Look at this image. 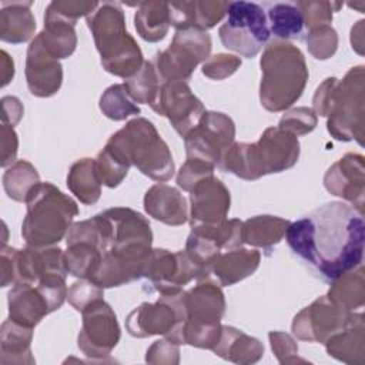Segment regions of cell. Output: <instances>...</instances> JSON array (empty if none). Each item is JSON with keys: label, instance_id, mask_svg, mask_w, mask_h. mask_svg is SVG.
I'll return each instance as SVG.
<instances>
[{"label": "cell", "instance_id": "obj_4", "mask_svg": "<svg viewBox=\"0 0 365 365\" xmlns=\"http://www.w3.org/2000/svg\"><path fill=\"white\" fill-rule=\"evenodd\" d=\"M299 151L297 135L279 127H268L257 143H232L218 167L241 180L254 181L289 170L297 164Z\"/></svg>", "mask_w": 365, "mask_h": 365}, {"label": "cell", "instance_id": "obj_29", "mask_svg": "<svg viewBox=\"0 0 365 365\" xmlns=\"http://www.w3.org/2000/svg\"><path fill=\"white\" fill-rule=\"evenodd\" d=\"M291 221L277 215H255L242 221V242L271 251L281 240Z\"/></svg>", "mask_w": 365, "mask_h": 365}, {"label": "cell", "instance_id": "obj_5", "mask_svg": "<svg viewBox=\"0 0 365 365\" xmlns=\"http://www.w3.org/2000/svg\"><path fill=\"white\" fill-rule=\"evenodd\" d=\"M259 66L261 106L271 113L288 110L302 96L309 76L302 51L292 43L274 40L265 46Z\"/></svg>", "mask_w": 365, "mask_h": 365}, {"label": "cell", "instance_id": "obj_20", "mask_svg": "<svg viewBox=\"0 0 365 365\" xmlns=\"http://www.w3.org/2000/svg\"><path fill=\"white\" fill-rule=\"evenodd\" d=\"M324 187L332 195L341 197L364 212L365 161L362 154L346 153L334 163L324 175Z\"/></svg>", "mask_w": 365, "mask_h": 365}, {"label": "cell", "instance_id": "obj_17", "mask_svg": "<svg viewBox=\"0 0 365 365\" xmlns=\"http://www.w3.org/2000/svg\"><path fill=\"white\" fill-rule=\"evenodd\" d=\"M151 108L168 118L174 130L184 137L205 111L204 104L194 96L187 81H164Z\"/></svg>", "mask_w": 365, "mask_h": 365}, {"label": "cell", "instance_id": "obj_28", "mask_svg": "<svg viewBox=\"0 0 365 365\" xmlns=\"http://www.w3.org/2000/svg\"><path fill=\"white\" fill-rule=\"evenodd\" d=\"M33 328L20 325L11 319H6L0 328V364L23 365L34 364L31 355Z\"/></svg>", "mask_w": 365, "mask_h": 365}, {"label": "cell", "instance_id": "obj_8", "mask_svg": "<svg viewBox=\"0 0 365 365\" xmlns=\"http://www.w3.org/2000/svg\"><path fill=\"white\" fill-rule=\"evenodd\" d=\"M21 235L30 247L60 242L78 215L77 202L51 182H38L26 198Z\"/></svg>", "mask_w": 365, "mask_h": 365}, {"label": "cell", "instance_id": "obj_1", "mask_svg": "<svg viewBox=\"0 0 365 365\" xmlns=\"http://www.w3.org/2000/svg\"><path fill=\"white\" fill-rule=\"evenodd\" d=\"M364 231V212L342 201H331L291 222L285 240L302 262L331 284L362 265Z\"/></svg>", "mask_w": 365, "mask_h": 365}, {"label": "cell", "instance_id": "obj_24", "mask_svg": "<svg viewBox=\"0 0 365 365\" xmlns=\"http://www.w3.org/2000/svg\"><path fill=\"white\" fill-rule=\"evenodd\" d=\"M261 262L258 250L234 248L221 252L210 267V272L215 277L221 287L234 285L252 275Z\"/></svg>", "mask_w": 365, "mask_h": 365}, {"label": "cell", "instance_id": "obj_46", "mask_svg": "<svg viewBox=\"0 0 365 365\" xmlns=\"http://www.w3.org/2000/svg\"><path fill=\"white\" fill-rule=\"evenodd\" d=\"M241 66V58L234 54L218 53L210 56L201 67V71L205 77L211 80H224L232 76Z\"/></svg>", "mask_w": 365, "mask_h": 365}, {"label": "cell", "instance_id": "obj_52", "mask_svg": "<svg viewBox=\"0 0 365 365\" xmlns=\"http://www.w3.org/2000/svg\"><path fill=\"white\" fill-rule=\"evenodd\" d=\"M1 104H3V114H1L3 123L14 127L23 117V111H24L20 100L14 96H6L1 98Z\"/></svg>", "mask_w": 365, "mask_h": 365}, {"label": "cell", "instance_id": "obj_19", "mask_svg": "<svg viewBox=\"0 0 365 365\" xmlns=\"http://www.w3.org/2000/svg\"><path fill=\"white\" fill-rule=\"evenodd\" d=\"M190 225L207 227L225 222L231 195L224 182L214 175L197 182L190 191Z\"/></svg>", "mask_w": 365, "mask_h": 365}, {"label": "cell", "instance_id": "obj_34", "mask_svg": "<svg viewBox=\"0 0 365 365\" xmlns=\"http://www.w3.org/2000/svg\"><path fill=\"white\" fill-rule=\"evenodd\" d=\"M269 33L281 41L301 38L304 31V17L297 3H274L267 10Z\"/></svg>", "mask_w": 365, "mask_h": 365}, {"label": "cell", "instance_id": "obj_32", "mask_svg": "<svg viewBox=\"0 0 365 365\" xmlns=\"http://www.w3.org/2000/svg\"><path fill=\"white\" fill-rule=\"evenodd\" d=\"M134 26L138 36L148 41L163 40L170 29L167 1H141L134 14Z\"/></svg>", "mask_w": 365, "mask_h": 365}, {"label": "cell", "instance_id": "obj_7", "mask_svg": "<svg viewBox=\"0 0 365 365\" xmlns=\"http://www.w3.org/2000/svg\"><path fill=\"white\" fill-rule=\"evenodd\" d=\"M103 68L124 80L143 66V51L125 29V17L118 3L106 1L86 17Z\"/></svg>", "mask_w": 365, "mask_h": 365}, {"label": "cell", "instance_id": "obj_50", "mask_svg": "<svg viewBox=\"0 0 365 365\" xmlns=\"http://www.w3.org/2000/svg\"><path fill=\"white\" fill-rule=\"evenodd\" d=\"M145 362L154 365H177L180 362V348L168 338L157 339L147 349Z\"/></svg>", "mask_w": 365, "mask_h": 365}, {"label": "cell", "instance_id": "obj_2", "mask_svg": "<svg viewBox=\"0 0 365 365\" xmlns=\"http://www.w3.org/2000/svg\"><path fill=\"white\" fill-rule=\"evenodd\" d=\"M94 217L100 228L103 268L121 284L143 278L153 251L150 221L128 207L108 208Z\"/></svg>", "mask_w": 365, "mask_h": 365}, {"label": "cell", "instance_id": "obj_11", "mask_svg": "<svg viewBox=\"0 0 365 365\" xmlns=\"http://www.w3.org/2000/svg\"><path fill=\"white\" fill-rule=\"evenodd\" d=\"M227 14L218 30L222 46L242 57H255L271 36L264 9L251 1H230Z\"/></svg>", "mask_w": 365, "mask_h": 365}, {"label": "cell", "instance_id": "obj_37", "mask_svg": "<svg viewBox=\"0 0 365 365\" xmlns=\"http://www.w3.org/2000/svg\"><path fill=\"white\" fill-rule=\"evenodd\" d=\"M163 83L164 81L160 77L153 61H144L141 68L124 81V86L135 103L148 104L151 107L158 96Z\"/></svg>", "mask_w": 365, "mask_h": 365}, {"label": "cell", "instance_id": "obj_13", "mask_svg": "<svg viewBox=\"0 0 365 365\" xmlns=\"http://www.w3.org/2000/svg\"><path fill=\"white\" fill-rule=\"evenodd\" d=\"M211 47V36L207 31L197 29L177 30L170 46L154 56L153 64L163 81H185L195 67L210 57Z\"/></svg>", "mask_w": 365, "mask_h": 365}, {"label": "cell", "instance_id": "obj_21", "mask_svg": "<svg viewBox=\"0 0 365 365\" xmlns=\"http://www.w3.org/2000/svg\"><path fill=\"white\" fill-rule=\"evenodd\" d=\"M26 81L29 91L40 98L54 96L63 83V67L43 46L38 34L30 41L26 54Z\"/></svg>", "mask_w": 365, "mask_h": 365}, {"label": "cell", "instance_id": "obj_40", "mask_svg": "<svg viewBox=\"0 0 365 365\" xmlns=\"http://www.w3.org/2000/svg\"><path fill=\"white\" fill-rule=\"evenodd\" d=\"M230 1L194 0L191 1V24L190 29L207 31L220 23L227 14Z\"/></svg>", "mask_w": 365, "mask_h": 365}, {"label": "cell", "instance_id": "obj_39", "mask_svg": "<svg viewBox=\"0 0 365 365\" xmlns=\"http://www.w3.org/2000/svg\"><path fill=\"white\" fill-rule=\"evenodd\" d=\"M100 3L97 1H83V0H58L51 1L44 14V21H64L76 26L80 17H87L91 14Z\"/></svg>", "mask_w": 365, "mask_h": 365}, {"label": "cell", "instance_id": "obj_23", "mask_svg": "<svg viewBox=\"0 0 365 365\" xmlns=\"http://www.w3.org/2000/svg\"><path fill=\"white\" fill-rule=\"evenodd\" d=\"M329 356L349 365L365 364V324L362 312H352L348 324L325 342Z\"/></svg>", "mask_w": 365, "mask_h": 365}, {"label": "cell", "instance_id": "obj_42", "mask_svg": "<svg viewBox=\"0 0 365 365\" xmlns=\"http://www.w3.org/2000/svg\"><path fill=\"white\" fill-rule=\"evenodd\" d=\"M297 6L302 13L304 26L308 30H312V29L329 24L332 21V13L338 11L342 7V3L308 0V1H297Z\"/></svg>", "mask_w": 365, "mask_h": 365}, {"label": "cell", "instance_id": "obj_14", "mask_svg": "<svg viewBox=\"0 0 365 365\" xmlns=\"http://www.w3.org/2000/svg\"><path fill=\"white\" fill-rule=\"evenodd\" d=\"M234 137L235 124L231 117L220 111H204L198 123L184 135L187 158L218 165Z\"/></svg>", "mask_w": 365, "mask_h": 365}, {"label": "cell", "instance_id": "obj_51", "mask_svg": "<svg viewBox=\"0 0 365 365\" xmlns=\"http://www.w3.org/2000/svg\"><path fill=\"white\" fill-rule=\"evenodd\" d=\"M19 138L14 127L1 123L0 128V165L9 167L16 163Z\"/></svg>", "mask_w": 365, "mask_h": 365}, {"label": "cell", "instance_id": "obj_49", "mask_svg": "<svg viewBox=\"0 0 365 365\" xmlns=\"http://www.w3.org/2000/svg\"><path fill=\"white\" fill-rule=\"evenodd\" d=\"M268 339L279 364H295V362H307L305 359L298 358V345L295 339L281 331H271L268 334Z\"/></svg>", "mask_w": 365, "mask_h": 365}, {"label": "cell", "instance_id": "obj_9", "mask_svg": "<svg viewBox=\"0 0 365 365\" xmlns=\"http://www.w3.org/2000/svg\"><path fill=\"white\" fill-rule=\"evenodd\" d=\"M187 317L181 328V345L212 349L221 335L225 297L221 285L204 277L197 285L184 291Z\"/></svg>", "mask_w": 365, "mask_h": 365}, {"label": "cell", "instance_id": "obj_43", "mask_svg": "<svg viewBox=\"0 0 365 365\" xmlns=\"http://www.w3.org/2000/svg\"><path fill=\"white\" fill-rule=\"evenodd\" d=\"M318 117L309 107H295L285 110L282 114L278 127L292 133L294 135H305L314 131L317 127Z\"/></svg>", "mask_w": 365, "mask_h": 365}, {"label": "cell", "instance_id": "obj_41", "mask_svg": "<svg viewBox=\"0 0 365 365\" xmlns=\"http://www.w3.org/2000/svg\"><path fill=\"white\" fill-rule=\"evenodd\" d=\"M305 41L308 51L317 60H328L338 48V33L331 24L321 26L309 30Z\"/></svg>", "mask_w": 365, "mask_h": 365}, {"label": "cell", "instance_id": "obj_30", "mask_svg": "<svg viewBox=\"0 0 365 365\" xmlns=\"http://www.w3.org/2000/svg\"><path fill=\"white\" fill-rule=\"evenodd\" d=\"M101 184L97 163L93 158L77 160L68 170L67 187L86 205H93L100 200Z\"/></svg>", "mask_w": 365, "mask_h": 365}, {"label": "cell", "instance_id": "obj_26", "mask_svg": "<svg viewBox=\"0 0 365 365\" xmlns=\"http://www.w3.org/2000/svg\"><path fill=\"white\" fill-rule=\"evenodd\" d=\"M211 351L225 361L250 365L262 358L264 344L231 325H222L220 339Z\"/></svg>", "mask_w": 365, "mask_h": 365}, {"label": "cell", "instance_id": "obj_27", "mask_svg": "<svg viewBox=\"0 0 365 365\" xmlns=\"http://www.w3.org/2000/svg\"><path fill=\"white\" fill-rule=\"evenodd\" d=\"M30 7L31 1H11L1 4L0 38L3 41L21 44L34 38L36 19Z\"/></svg>", "mask_w": 365, "mask_h": 365}, {"label": "cell", "instance_id": "obj_10", "mask_svg": "<svg viewBox=\"0 0 365 365\" xmlns=\"http://www.w3.org/2000/svg\"><path fill=\"white\" fill-rule=\"evenodd\" d=\"M0 285L3 288L17 284L36 285L41 278L53 274L67 277L64 267V251L54 245H27L24 250L3 245L0 252Z\"/></svg>", "mask_w": 365, "mask_h": 365}, {"label": "cell", "instance_id": "obj_44", "mask_svg": "<svg viewBox=\"0 0 365 365\" xmlns=\"http://www.w3.org/2000/svg\"><path fill=\"white\" fill-rule=\"evenodd\" d=\"M96 163H97L101 182L108 188L118 187L123 182V180L127 177L130 170V167L118 161L107 148H103L98 153Z\"/></svg>", "mask_w": 365, "mask_h": 365}, {"label": "cell", "instance_id": "obj_35", "mask_svg": "<svg viewBox=\"0 0 365 365\" xmlns=\"http://www.w3.org/2000/svg\"><path fill=\"white\" fill-rule=\"evenodd\" d=\"M38 182L40 175L36 167L26 160L16 161L3 174V188L7 197L17 202H26L29 192Z\"/></svg>", "mask_w": 365, "mask_h": 365}, {"label": "cell", "instance_id": "obj_54", "mask_svg": "<svg viewBox=\"0 0 365 365\" xmlns=\"http://www.w3.org/2000/svg\"><path fill=\"white\" fill-rule=\"evenodd\" d=\"M364 20H359L352 29H351V44L352 48L362 54L364 53Z\"/></svg>", "mask_w": 365, "mask_h": 365}, {"label": "cell", "instance_id": "obj_31", "mask_svg": "<svg viewBox=\"0 0 365 365\" xmlns=\"http://www.w3.org/2000/svg\"><path fill=\"white\" fill-rule=\"evenodd\" d=\"M327 298L346 312L362 308L365 302V277L362 265L334 279Z\"/></svg>", "mask_w": 365, "mask_h": 365}, {"label": "cell", "instance_id": "obj_45", "mask_svg": "<svg viewBox=\"0 0 365 365\" xmlns=\"http://www.w3.org/2000/svg\"><path fill=\"white\" fill-rule=\"evenodd\" d=\"M36 287L40 291V294L44 297L50 312H54L58 308H61V305L67 299L68 289L66 285L64 275H57V274L47 275V277L41 278L36 284Z\"/></svg>", "mask_w": 365, "mask_h": 365}, {"label": "cell", "instance_id": "obj_53", "mask_svg": "<svg viewBox=\"0 0 365 365\" xmlns=\"http://www.w3.org/2000/svg\"><path fill=\"white\" fill-rule=\"evenodd\" d=\"M0 66H1V87H6L14 77V63H13V58L4 50H1Z\"/></svg>", "mask_w": 365, "mask_h": 365}, {"label": "cell", "instance_id": "obj_6", "mask_svg": "<svg viewBox=\"0 0 365 365\" xmlns=\"http://www.w3.org/2000/svg\"><path fill=\"white\" fill-rule=\"evenodd\" d=\"M104 148L124 165L137 167L154 181L164 182L174 175L175 165L167 143L154 124L144 117L130 120L108 138Z\"/></svg>", "mask_w": 365, "mask_h": 365}, {"label": "cell", "instance_id": "obj_48", "mask_svg": "<svg viewBox=\"0 0 365 365\" xmlns=\"http://www.w3.org/2000/svg\"><path fill=\"white\" fill-rule=\"evenodd\" d=\"M215 165L208 164L201 160L187 158V161L181 165L177 174V185L184 191H191V188L200 182L201 180L214 175Z\"/></svg>", "mask_w": 365, "mask_h": 365}, {"label": "cell", "instance_id": "obj_22", "mask_svg": "<svg viewBox=\"0 0 365 365\" xmlns=\"http://www.w3.org/2000/svg\"><path fill=\"white\" fill-rule=\"evenodd\" d=\"M144 210L154 220L167 225H182L188 221V205L184 195L164 182L154 184L144 194Z\"/></svg>", "mask_w": 365, "mask_h": 365}, {"label": "cell", "instance_id": "obj_55", "mask_svg": "<svg viewBox=\"0 0 365 365\" xmlns=\"http://www.w3.org/2000/svg\"><path fill=\"white\" fill-rule=\"evenodd\" d=\"M349 7H354V9H358L359 13H364V7H365V3L364 1H359V3H354V4H348Z\"/></svg>", "mask_w": 365, "mask_h": 365}, {"label": "cell", "instance_id": "obj_16", "mask_svg": "<svg viewBox=\"0 0 365 365\" xmlns=\"http://www.w3.org/2000/svg\"><path fill=\"white\" fill-rule=\"evenodd\" d=\"M81 315L83 324L77 336L80 351L91 359H104L117 346L121 336L114 309L101 298L90 304Z\"/></svg>", "mask_w": 365, "mask_h": 365}, {"label": "cell", "instance_id": "obj_18", "mask_svg": "<svg viewBox=\"0 0 365 365\" xmlns=\"http://www.w3.org/2000/svg\"><path fill=\"white\" fill-rule=\"evenodd\" d=\"M351 317L352 312L344 311L329 301L327 295H322L294 317L291 329L297 339L324 344L332 334L344 328Z\"/></svg>", "mask_w": 365, "mask_h": 365}, {"label": "cell", "instance_id": "obj_25", "mask_svg": "<svg viewBox=\"0 0 365 365\" xmlns=\"http://www.w3.org/2000/svg\"><path fill=\"white\" fill-rule=\"evenodd\" d=\"M9 319L33 328L50 312L44 297L36 285L17 284L9 291L7 295Z\"/></svg>", "mask_w": 365, "mask_h": 365}, {"label": "cell", "instance_id": "obj_12", "mask_svg": "<svg viewBox=\"0 0 365 365\" xmlns=\"http://www.w3.org/2000/svg\"><path fill=\"white\" fill-rule=\"evenodd\" d=\"M185 317L184 291H180L161 295L155 302H143L134 308L125 319V328L134 338L164 335L174 344L181 345V328Z\"/></svg>", "mask_w": 365, "mask_h": 365}, {"label": "cell", "instance_id": "obj_15", "mask_svg": "<svg viewBox=\"0 0 365 365\" xmlns=\"http://www.w3.org/2000/svg\"><path fill=\"white\" fill-rule=\"evenodd\" d=\"M204 277L208 274L190 258L185 250L171 252L164 248H153L144 271V278L160 295L177 294L188 282Z\"/></svg>", "mask_w": 365, "mask_h": 365}, {"label": "cell", "instance_id": "obj_38", "mask_svg": "<svg viewBox=\"0 0 365 365\" xmlns=\"http://www.w3.org/2000/svg\"><path fill=\"white\" fill-rule=\"evenodd\" d=\"M98 107L101 113L113 120V121H123L130 115L140 114V107L128 94L124 83L113 84L101 94Z\"/></svg>", "mask_w": 365, "mask_h": 365}, {"label": "cell", "instance_id": "obj_36", "mask_svg": "<svg viewBox=\"0 0 365 365\" xmlns=\"http://www.w3.org/2000/svg\"><path fill=\"white\" fill-rule=\"evenodd\" d=\"M38 36L46 50L57 60L70 57L77 46L74 26L64 21H44V29Z\"/></svg>", "mask_w": 365, "mask_h": 365}, {"label": "cell", "instance_id": "obj_47", "mask_svg": "<svg viewBox=\"0 0 365 365\" xmlns=\"http://www.w3.org/2000/svg\"><path fill=\"white\" fill-rule=\"evenodd\" d=\"M104 297V288L98 287L90 279H81L76 281L67 294V299L71 304V307L83 312L90 304H93L97 299H101Z\"/></svg>", "mask_w": 365, "mask_h": 365}, {"label": "cell", "instance_id": "obj_33", "mask_svg": "<svg viewBox=\"0 0 365 365\" xmlns=\"http://www.w3.org/2000/svg\"><path fill=\"white\" fill-rule=\"evenodd\" d=\"M64 251V267L67 274L90 279L100 267L103 252L90 241H67Z\"/></svg>", "mask_w": 365, "mask_h": 365}, {"label": "cell", "instance_id": "obj_3", "mask_svg": "<svg viewBox=\"0 0 365 365\" xmlns=\"http://www.w3.org/2000/svg\"><path fill=\"white\" fill-rule=\"evenodd\" d=\"M312 111L327 117L328 133L338 141L355 140L364 144L365 127V70L349 68L342 80L325 78L312 97Z\"/></svg>", "mask_w": 365, "mask_h": 365}]
</instances>
